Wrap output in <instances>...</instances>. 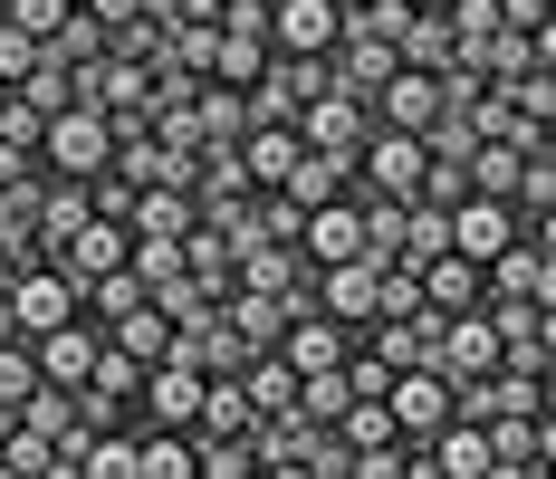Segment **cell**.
I'll return each instance as SVG.
<instances>
[{
    "mask_svg": "<svg viewBox=\"0 0 556 479\" xmlns=\"http://www.w3.org/2000/svg\"><path fill=\"white\" fill-rule=\"evenodd\" d=\"M480 307H556V230H518L480 268Z\"/></svg>",
    "mask_w": 556,
    "mask_h": 479,
    "instance_id": "6da1fadb",
    "label": "cell"
},
{
    "mask_svg": "<svg viewBox=\"0 0 556 479\" xmlns=\"http://www.w3.org/2000/svg\"><path fill=\"white\" fill-rule=\"evenodd\" d=\"M106 163H115V125L97 106L49 115V135H39V173H49V182H97Z\"/></svg>",
    "mask_w": 556,
    "mask_h": 479,
    "instance_id": "7a4b0ae2",
    "label": "cell"
},
{
    "mask_svg": "<svg viewBox=\"0 0 556 479\" xmlns=\"http://www.w3.org/2000/svg\"><path fill=\"white\" fill-rule=\"evenodd\" d=\"M202 393H212V374L192 365V355H164V365H144L135 431H192V423H202Z\"/></svg>",
    "mask_w": 556,
    "mask_h": 479,
    "instance_id": "3957f363",
    "label": "cell"
},
{
    "mask_svg": "<svg viewBox=\"0 0 556 479\" xmlns=\"http://www.w3.org/2000/svg\"><path fill=\"white\" fill-rule=\"evenodd\" d=\"M528 413H547V374H518V365L451 393V423H528Z\"/></svg>",
    "mask_w": 556,
    "mask_h": 479,
    "instance_id": "277c9868",
    "label": "cell"
},
{
    "mask_svg": "<svg viewBox=\"0 0 556 479\" xmlns=\"http://www.w3.org/2000/svg\"><path fill=\"white\" fill-rule=\"evenodd\" d=\"M432 374H442L451 393H460V383H480V374H500V326H490V307H460V317H442Z\"/></svg>",
    "mask_w": 556,
    "mask_h": 479,
    "instance_id": "5b68a950",
    "label": "cell"
},
{
    "mask_svg": "<svg viewBox=\"0 0 556 479\" xmlns=\"http://www.w3.org/2000/svg\"><path fill=\"white\" fill-rule=\"evenodd\" d=\"M365 135H375V106L345 97V87H317V97L298 106V144H307V154H355Z\"/></svg>",
    "mask_w": 556,
    "mask_h": 479,
    "instance_id": "8992f818",
    "label": "cell"
},
{
    "mask_svg": "<svg viewBox=\"0 0 556 479\" xmlns=\"http://www.w3.org/2000/svg\"><path fill=\"white\" fill-rule=\"evenodd\" d=\"M384 413H393V441H413V451H422V441L451 423V383H442L432 365H403V374L384 383Z\"/></svg>",
    "mask_w": 556,
    "mask_h": 479,
    "instance_id": "52a82bcc",
    "label": "cell"
},
{
    "mask_svg": "<svg viewBox=\"0 0 556 479\" xmlns=\"http://www.w3.org/2000/svg\"><path fill=\"white\" fill-rule=\"evenodd\" d=\"M345 39V10L336 0H269V49L278 58H327Z\"/></svg>",
    "mask_w": 556,
    "mask_h": 479,
    "instance_id": "ba28073f",
    "label": "cell"
},
{
    "mask_svg": "<svg viewBox=\"0 0 556 479\" xmlns=\"http://www.w3.org/2000/svg\"><path fill=\"white\" fill-rule=\"evenodd\" d=\"M442 230H451V260L490 268V260L508 250V240H518V212H508V202H480V192H470V202H451V212H442Z\"/></svg>",
    "mask_w": 556,
    "mask_h": 479,
    "instance_id": "9c48e42d",
    "label": "cell"
},
{
    "mask_svg": "<svg viewBox=\"0 0 556 479\" xmlns=\"http://www.w3.org/2000/svg\"><path fill=\"white\" fill-rule=\"evenodd\" d=\"M375 125H384V135H432V125H442V77L393 67L384 87H375Z\"/></svg>",
    "mask_w": 556,
    "mask_h": 479,
    "instance_id": "30bf717a",
    "label": "cell"
},
{
    "mask_svg": "<svg viewBox=\"0 0 556 479\" xmlns=\"http://www.w3.org/2000/svg\"><path fill=\"white\" fill-rule=\"evenodd\" d=\"M125 250H135V230H125V220H87V230H77V240H58V278H67V288H97V278H115V268H125Z\"/></svg>",
    "mask_w": 556,
    "mask_h": 479,
    "instance_id": "8fae6325",
    "label": "cell"
},
{
    "mask_svg": "<svg viewBox=\"0 0 556 479\" xmlns=\"http://www.w3.org/2000/svg\"><path fill=\"white\" fill-rule=\"evenodd\" d=\"M10 317H20V345H39L49 326L77 317V288H67L58 268H20V278H10Z\"/></svg>",
    "mask_w": 556,
    "mask_h": 479,
    "instance_id": "7c38bea8",
    "label": "cell"
},
{
    "mask_svg": "<svg viewBox=\"0 0 556 479\" xmlns=\"http://www.w3.org/2000/svg\"><path fill=\"white\" fill-rule=\"evenodd\" d=\"M375 260H345V268H317V317H336L355 345H365V326H375Z\"/></svg>",
    "mask_w": 556,
    "mask_h": 479,
    "instance_id": "4fadbf2b",
    "label": "cell"
},
{
    "mask_svg": "<svg viewBox=\"0 0 556 479\" xmlns=\"http://www.w3.org/2000/svg\"><path fill=\"white\" fill-rule=\"evenodd\" d=\"M97 355H106V345H97V326H87V317L49 326V336L29 345V365H39V383H58V393H77V383L97 374Z\"/></svg>",
    "mask_w": 556,
    "mask_h": 479,
    "instance_id": "5bb4252c",
    "label": "cell"
},
{
    "mask_svg": "<svg viewBox=\"0 0 556 479\" xmlns=\"http://www.w3.org/2000/svg\"><path fill=\"white\" fill-rule=\"evenodd\" d=\"M490 326H500V365L518 374L556 365V307H490Z\"/></svg>",
    "mask_w": 556,
    "mask_h": 479,
    "instance_id": "9a60e30c",
    "label": "cell"
},
{
    "mask_svg": "<svg viewBox=\"0 0 556 479\" xmlns=\"http://www.w3.org/2000/svg\"><path fill=\"white\" fill-rule=\"evenodd\" d=\"M298 250H307V268L365 260V220H355V202H317V212L298 220Z\"/></svg>",
    "mask_w": 556,
    "mask_h": 479,
    "instance_id": "2e32d148",
    "label": "cell"
},
{
    "mask_svg": "<svg viewBox=\"0 0 556 479\" xmlns=\"http://www.w3.org/2000/svg\"><path fill=\"white\" fill-rule=\"evenodd\" d=\"M345 355H355V336L336 317H288V336H278V365L298 374V383H307V374H336Z\"/></svg>",
    "mask_w": 556,
    "mask_h": 479,
    "instance_id": "e0dca14e",
    "label": "cell"
},
{
    "mask_svg": "<svg viewBox=\"0 0 556 479\" xmlns=\"http://www.w3.org/2000/svg\"><path fill=\"white\" fill-rule=\"evenodd\" d=\"M355 154H365V144H355ZM355 154H298L278 192H288L298 212H317V202H355Z\"/></svg>",
    "mask_w": 556,
    "mask_h": 479,
    "instance_id": "ac0fdd59",
    "label": "cell"
},
{
    "mask_svg": "<svg viewBox=\"0 0 556 479\" xmlns=\"http://www.w3.org/2000/svg\"><path fill=\"white\" fill-rule=\"evenodd\" d=\"M432 345H442V317H432V307H413V317H384V326H365V355H375V365H432Z\"/></svg>",
    "mask_w": 556,
    "mask_h": 479,
    "instance_id": "d6986e66",
    "label": "cell"
},
{
    "mask_svg": "<svg viewBox=\"0 0 556 479\" xmlns=\"http://www.w3.org/2000/svg\"><path fill=\"white\" fill-rule=\"evenodd\" d=\"M182 278H192L202 298H230V288H240V230H192V240H182Z\"/></svg>",
    "mask_w": 556,
    "mask_h": 479,
    "instance_id": "ffe728a7",
    "label": "cell"
},
{
    "mask_svg": "<svg viewBox=\"0 0 556 479\" xmlns=\"http://www.w3.org/2000/svg\"><path fill=\"white\" fill-rule=\"evenodd\" d=\"M125 230H135V240H192L202 212H192V192H182V182H154V192H135Z\"/></svg>",
    "mask_w": 556,
    "mask_h": 479,
    "instance_id": "44dd1931",
    "label": "cell"
},
{
    "mask_svg": "<svg viewBox=\"0 0 556 479\" xmlns=\"http://www.w3.org/2000/svg\"><path fill=\"white\" fill-rule=\"evenodd\" d=\"M393 67H422V77H442V67H451V20H442V10H413V20L393 29Z\"/></svg>",
    "mask_w": 556,
    "mask_h": 479,
    "instance_id": "7402d4cb",
    "label": "cell"
},
{
    "mask_svg": "<svg viewBox=\"0 0 556 479\" xmlns=\"http://www.w3.org/2000/svg\"><path fill=\"white\" fill-rule=\"evenodd\" d=\"M413 288H422V307H432V317H460V307H480V268L470 260H432V268H413Z\"/></svg>",
    "mask_w": 556,
    "mask_h": 479,
    "instance_id": "603a6c76",
    "label": "cell"
},
{
    "mask_svg": "<svg viewBox=\"0 0 556 479\" xmlns=\"http://www.w3.org/2000/svg\"><path fill=\"white\" fill-rule=\"evenodd\" d=\"M135 479H202V441L192 431H135Z\"/></svg>",
    "mask_w": 556,
    "mask_h": 479,
    "instance_id": "cb8c5ba5",
    "label": "cell"
},
{
    "mask_svg": "<svg viewBox=\"0 0 556 479\" xmlns=\"http://www.w3.org/2000/svg\"><path fill=\"white\" fill-rule=\"evenodd\" d=\"M20 431H39V441H58V451H77V441H87V423H77V393H58V383H29V403H20Z\"/></svg>",
    "mask_w": 556,
    "mask_h": 479,
    "instance_id": "d4e9b609",
    "label": "cell"
},
{
    "mask_svg": "<svg viewBox=\"0 0 556 479\" xmlns=\"http://www.w3.org/2000/svg\"><path fill=\"white\" fill-rule=\"evenodd\" d=\"M77 479H135V431H87L77 451H58Z\"/></svg>",
    "mask_w": 556,
    "mask_h": 479,
    "instance_id": "484cf974",
    "label": "cell"
},
{
    "mask_svg": "<svg viewBox=\"0 0 556 479\" xmlns=\"http://www.w3.org/2000/svg\"><path fill=\"white\" fill-rule=\"evenodd\" d=\"M10 97H20V106L39 115V125H49V115H67V106H77V77H67L58 58H39V67H29V77H20Z\"/></svg>",
    "mask_w": 556,
    "mask_h": 479,
    "instance_id": "4316f807",
    "label": "cell"
},
{
    "mask_svg": "<svg viewBox=\"0 0 556 479\" xmlns=\"http://www.w3.org/2000/svg\"><path fill=\"white\" fill-rule=\"evenodd\" d=\"M442 250H451L442 212H432V202H413V212H403V240H393V268H432Z\"/></svg>",
    "mask_w": 556,
    "mask_h": 479,
    "instance_id": "83f0119b",
    "label": "cell"
},
{
    "mask_svg": "<svg viewBox=\"0 0 556 479\" xmlns=\"http://www.w3.org/2000/svg\"><path fill=\"white\" fill-rule=\"evenodd\" d=\"M106 345H115V355H135V365H164V355H173V326L154 317V307H135V317L106 326Z\"/></svg>",
    "mask_w": 556,
    "mask_h": 479,
    "instance_id": "f1b7e54d",
    "label": "cell"
},
{
    "mask_svg": "<svg viewBox=\"0 0 556 479\" xmlns=\"http://www.w3.org/2000/svg\"><path fill=\"white\" fill-rule=\"evenodd\" d=\"M240 393H250V413L269 423V413H288V403H298V374L278 365V355H250V365H240Z\"/></svg>",
    "mask_w": 556,
    "mask_h": 479,
    "instance_id": "f546056e",
    "label": "cell"
},
{
    "mask_svg": "<svg viewBox=\"0 0 556 479\" xmlns=\"http://www.w3.org/2000/svg\"><path fill=\"white\" fill-rule=\"evenodd\" d=\"M125 278H135L144 298H164L173 278H182V240H135V250H125Z\"/></svg>",
    "mask_w": 556,
    "mask_h": 479,
    "instance_id": "4dcf8cb0",
    "label": "cell"
},
{
    "mask_svg": "<svg viewBox=\"0 0 556 479\" xmlns=\"http://www.w3.org/2000/svg\"><path fill=\"white\" fill-rule=\"evenodd\" d=\"M260 67H269V39L222 29V49H212V87H260Z\"/></svg>",
    "mask_w": 556,
    "mask_h": 479,
    "instance_id": "1f68e13d",
    "label": "cell"
},
{
    "mask_svg": "<svg viewBox=\"0 0 556 479\" xmlns=\"http://www.w3.org/2000/svg\"><path fill=\"white\" fill-rule=\"evenodd\" d=\"M0 470H10V479H49V470H58V441H39V431L10 423V441H0Z\"/></svg>",
    "mask_w": 556,
    "mask_h": 479,
    "instance_id": "d6a6232c",
    "label": "cell"
},
{
    "mask_svg": "<svg viewBox=\"0 0 556 479\" xmlns=\"http://www.w3.org/2000/svg\"><path fill=\"white\" fill-rule=\"evenodd\" d=\"M0 20H10V29H29V39L49 49V39H58V20H67V0H0Z\"/></svg>",
    "mask_w": 556,
    "mask_h": 479,
    "instance_id": "836d02e7",
    "label": "cell"
},
{
    "mask_svg": "<svg viewBox=\"0 0 556 479\" xmlns=\"http://www.w3.org/2000/svg\"><path fill=\"white\" fill-rule=\"evenodd\" d=\"M403 20H413L403 0H365V10H345V39H384V49H393V29H403Z\"/></svg>",
    "mask_w": 556,
    "mask_h": 479,
    "instance_id": "e575fe53",
    "label": "cell"
},
{
    "mask_svg": "<svg viewBox=\"0 0 556 479\" xmlns=\"http://www.w3.org/2000/svg\"><path fill=\"white\" fill-rule=\"evenodd\" d=\"M298 413H307V423L327 431L336 413H345V374H307V383H298Z\"/></svg>",
    "mask_w": 556,
    "mask_h": 479,
    "instance_id": "d590c367",
    "label": "cell"
},
{
    "mask_svg": "<svg viewBox=\"0 0 556 479\" xmlns=\"http://www.w3.org/2000/svg\"><path fill=\"white\" fill-rule=\"evenodd\" d=\"M29 383H39V365H29V345L10 336V345H0V403L20 413V403H29Z\"/></svg>",
    "mask_w": 556,
    "mask_h": 479,
    "instance_id": "8d00e7d4",
    "label": "cell"
},
{
    "mask_svg": "<svg viewBox=\"0 0 556 479\" xmlns=\"http://www.w3.org/2000/svg\"><path fill=\"white\" fill-rule=\"evenodd\" d=\"M29 67H39V39H29V29H10V20H0V87H20V77H29Z\"/></svg>",
    "mask_w": 556,
    "mask_h": 479,
    "instance_id": "74e56055",
    "label": "cell"
},
{
    "mask_svg": "<svg viewBox=\"0 0 556 479\" xmlns=\"http://www.w3.org/2000/svg\"><path fill=\"white\" fill-rule=\"evenodd\" d=\"M500 29L538 39V29H556V0H500Z\"/></svg>",
    "mask_w": 556,
    "mask_h": 479,
    "instance_id": "f35d334b",
    "label": "cell"
},
{
    "mask_svg": "<svg viewBox=\"0 0 556 479\" xmlns=\"http://www.w3.org/2000/svg\"><path fill=\"white\" fill-rule=\"evenodd\" d=\"M87 20L115 39V29H135V20H144V0H87Z\"/></svg>",
    "mask_w": 556,
    "mask_h": 479,
    "instance_id": "ab89813d",
    "label": "cell"
},
{
    "mask_svg": "<svg viewBox=\"0 0 556 479\" xmlns=\"http://www.w3.org/2000/svg\"><path fill=\"white\" fill-rule=\"evenodd\" d=\"M10 336H20V317H10V288H0V345H10Z\"/></svg>",
    "mask_w": 556,
    "mask_h": 479,
    "instance_id": "60d3db41",
    "label": "cell"
},
{
    "mask_svg": "<svg viewBox=\"0 0 556 479\" xmlns=\"http://www.w3.org/2000/svg\"><path fill=\"white\" fill-rule=\"evenodd\" d=\"M403 10H451V0H403Z\"/></svg>",
    "mask_w": 556,
    "mask_h": 479,
    "instance_id": "b9f144b4",
    "label": "cell"
}]
</instances>
